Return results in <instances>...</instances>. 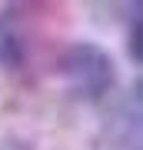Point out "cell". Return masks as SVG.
<instances>
[{"instance_id": "6da1fadb", "label": "cell", "mask_w": 143, "mask_h": 150, "mask_svg": "<svg viewBox=\"0 0 143 150\" xmlns=\"http://www.w3.org/2000/svg\"><path fill=\"white\" fill-rule=\"evenodd\" d=\"M57 74L63 87L77 100L97 103L117 87V60L110 57V50L90 40H73L67 47H60L57 54Z\"/></svg>"}, {"instance_id": "7a4b0ae2", "label": "cell", "mask_w": 143, "mask_h": 150, "mask_svg": "<svg viewBox=\"0 0 143 150\" xmlns=\"http://www.w3.org/2000/svg\"><path fill=\"white\" fill-rule=\"evenodd\" d=\"M43 7L4 4L0 7V70L10 77H27L40 54Z\"/></svg>"}, {"instance_id": "3957f363", "label": "cell", "mask_w": 143, "mask_h": 150, "mask_svg": "<svg viewBox=\"0 0 143 150\" xmlns=\"http://www.w3.org/2000/svg\"><path fill=\"white\" fill-rule=\"evenodd\" d=\"M143 87L140 80L133 83L130 90V100L120 107L117 113V140H120V150H140V134H143Z\"/></svg>"}, {"instance_id": "277c9868", "label": "cell", "mask_w": 143, "mask_h": 150, "mask_svg": "<svg viewBox=\"0 0 143 150\" xmlns=\"http://www.w3.org/2000/svg\"><path fill=\"white\" fill-rule=\"evenodd\" d=\"M127 43H130V60L140 64L143 60V50H140V7H130V27H127Z\"/></svg>"}, {"instance_id": "5b68a950", "label": "cell", "mask_w": 143, "mask_h": 150, "mask_svg": "<svg viewBox=\"0 0 143 150\" xmlns=\"http://www.w3.org/2000/svg\"><path fill=\"white\" fill-rule=\"evenodd\" d=\"M0 150H30L27 140H17V137H4L0 140Z\"/></svg>"}]
</instances>
